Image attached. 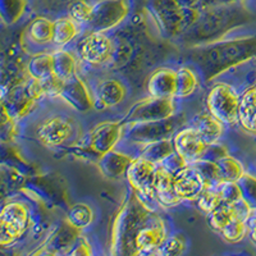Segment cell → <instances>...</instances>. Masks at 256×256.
I'll use <instances>...</instances> for the list:
<instances>
[{
    "mask_svg": "<svg viewBox=\"0 0 256 256\" xmlns=\"http://www.w3.org/2000/svg\"><path fill=\"white\" fill-rule=\"evenodd\" d=\"M206 184L198 169L194 166H187L174 176V188L180 200H198Z\"/></svg>",
    "mask_w": 256,
    "mask_h": 256,
    "instance_id": "cell-13",
    "label": "cell"
},
{
    "mask_svg": "<svg viewBox=\"0 0 256 256\" xmlns=\"http://www.w3.org/2000/svg\"><path fill=\"white\" fill-rule=\"evenodd\" d=\"M94 220V212L88 204H76L73 205L68 212L67 222L68 226L73 230H82L88 228Z\"/></svg>",
    "mask_w": 256,
    "mask_h": 256,
    "instance_id": "cell-29",
    "label": "cell"
},
{
    "mask_svg": "<svg viewBox=\"0 0 256 256\" xmlns=\"http://www.w3.org/2000/svg\"><path fill=\"white\" fill-rule=\"evenodd\" d=\"M27 35L34 44H50L54 38V22L45 17L36 18L27 28Z\"/></svg>",
    "mask_w": 256,
    "mask_h": 256,
    "instance_id": "cell-24",
    "label": "cell"
},
{
    "mask_svg": "<svg viewBox=\"0 0 256 256\" xmlns=\"http://www.w3.org/2000/svg\"><path fill=\"white\" fill-rule=\"evenodd\" d=\"M73 134L72 120L63 116H52L38 124L36 136L42 145L58 148L67 142Z\"/></svg>",
    "mask_w": 256,
    "mask_h": 256,
    "instance_id": "cell-8",
    "label": "cell"
},
{
    "mask_svg": "<svg viewBox=\"0 0 256 256\" xmlns=\"http://www.w3.org/2000/svg\"><path fill=\"white\" fill-rule=\"evenodd\" d=\"M238 184L241 186L242 192H244V198L252 206H256V177L246 173Z\"/></svg>",
    "mask_w": 256,
    "mask_h": 256,
    "instance_id": "cell-39",
    "label": "cell"
},
{
    "mask_svg": "<svg viewBox=\"0 0 256 256\" xmlns=\"http://www.w3.org/2000/svg\"><path fill=\"white\" fill-rule=\"evenodd\" d=\"M28 74L32 80H41L54 74L52 70V52H40L31 58L28 66Z\"/></svg>",
    "mask_w": 256,
    "mask_h": 256,
    "instance_id": "cell-27",
    "label": "cell"
},
{
    "mask_svg": "<svg viewBox=\"0 0 256 256\" xmlns=\"http://www.w3.org/2000/svg\"><path fill=\"white\" fill-rule=\"evenodd\" d=\"M174 152L176 150L173 142H170L169 140H160L144 145L142 152H141L140 156L145 158V159L150 160V162L155 163L156 166H159L160 163H163L164 160L169 155H172Z\"/></svg>",
    "mask_w": 256,
    "mask_h": 256,
    "instance_id": "cell-28",
    "label": "cell"
},
{
    "mask_svg": "<svg viewBox=\"0 0 256 256\" xmlns=\"http://www.w3.org/2000/svg\"><path fill=\"white\" fill-rule=\"evenodd\" d=\"M238 123L246 132L256 134V84L241 94Z\"/></svg>",
    "mask_w": 256,
    "mask_h": 256,
    "instance_id": "cell-18",
    "label": "cell"
},
{
    "mask_svg": "<svg viewBox=\"0 0 256 256\" xmlns=\"http://www.w3.org/2000/svg\"><path fill=\"white\" fill-rule=\"evenodd\" d=\"M59 98L78 112H86L94 106V98L77 74L73 78L66 81Z\"/></svg>",
    "mask_w": 256,
    "mask_h": 256,
    "instance_id": "cell-14",
    "label": "cell"
},
{
    "mask_svg": "<svg viewBox=\"0 0 256 256\" xmlns=\"http://www.w3.org/2000/svg\"><path fill=\"white\" fill-rule=\"evenodd\" d=\"M176 113V104L173 99H158V98H148L136 102L130 110L123 124H136V123L158 122L173 118Z\"/></svg>",
    "mask_w": 256,
    "mask_h": 256,
    "instance_id": "cell-4",
    "label": "cell"
},
{
    "mask_svg": "<svg viewBox=\"0 0 256 256\" xmlns=\"http://www.w3.org/2000/svg\"><path fill=\"white\" fill-rule=\"evenodd\" d=\"M92 6L84 0H76L73 2L68 9V14L70 18H72L76 24H88V20L91 18V13H92Z\"/></svg>",
    "mask_w": 256,
    "mask_h": 256,
    "instance_id": "cell-35",
    "label": "cell"
},
{
    "mask_svg": "<svg viewBox=\"0 0 256 256\" xmlns=\"http://www.w3.org/2000/svg\"><path fill=\"white\" fill-rule=\"evenodd\" d=\"M36 256H60L56 251H52V250H44L38 252Z\"/></svg>",
    "mask_w": 256,
    "mask_h": 256,
    "instance_id": "cell-44",
    "label": "cell"
},
{
    "mask_svg": "<svg viewBox=\"0 0 256 256\" xmlns=\"http://www.w3.org/2000/svg\"><path fill=\"white\" fill-rule=\"evenodd\" d=\"M146 8L166 38H177L186 34L201 14L200 9L180 8L176 0H148Z\"/></svg>",
    "mask_w": 256,
    "mask_h": 256,
    "instance_id": "cell-1",
    "label": "cell"
},
{
    "mask_svg": "<svg viewBox=\"0 0 256 256\" xmlns=\"http://www.w3.org/2000/svg\"><path fill=\"white\" fill-rule=\"evenodd\" d=\"M126 96V88L123 84L118 80H104L96 88L94 104L99 105L100 108H113L120 105Z\"/></svg>",
    "mask_w": 256,
    "mask_h": 256,
    "instance_id": "cell-17",
    "label": "cell"
},
{
    "mask_svg": "<svg viewBox=\"0 0 256 256\" xmlns=\"http://www.w3.org/2000/svg\"><path fill=\"white\" fill-rule=\"evenodd\" d=\"M27 0H0L2 18L6 24H13L24 16Z\"/></svg>",
    "mask_w": 256,
    "mask_h": 256,
    "instance_id": "cell-33",
    "label": "cell"
},
{
    "mask_svg": "<svg viewBox=\"0 0 256 256\" xmlns=\"http://www.w3.org/2000/svg\"><path fill=\"white\" fill-rule=\"evenodd\" d=\"M127 126L130 127V132H128L130 138L134 142L146 145L155 141L166 140V137L174 131L177 123L173 118H169V120H158V122L136 123V124Z\"/></svg>",
    "mask_w": 256,
    "mask_h": 256,
    "instance_id": "cell-12",
    "label": "cell"
},
{
    "mask_svg": "<svg viewBox=\"0 0 256 256\" xmlns=\"http://www.w3.org/2000/svg\"><path fill=\"white\" fill-rule=\"evenodd\" d=\"M220 234L230 244H238L248 234V220L237 216L227 227L222 230Z\"/></svg>",
    "mask_w": 256,
    "mask_h": 256,
    "instance_id": "cell-31",
    "label": "cell"
},
{
    "mask_svg": "<svg viewBox=\"0 0 256 256\" xmlns=\"http://www.w3.org/2000/svg\"><path fill=\"white\" fill-rule=\"evenodd\" d=\"M52 70L59 78L68 81L77 74L76 59L70 52H66V50H58L52 52Z\"/></svg>",
    "mask_w": 256,
    "mask_h": 256,
    "instance_id": "cell-23",
    "label": "cell"
},
{
    "mask_svg": "<svg viewBox=\"0 0 256 256\" xmlns=\"http://www.w3.org/2000/svg\"><path fill=\"white\" fill-rule=\"evenodd\" d=\"M219 177L223 182H240L241 178L246 174L244 166L236 158L226 155L216 162Z\"/></svg>",
    "mask_w": 256,
    "mask_h": 256,
    "instance_id": "cell-26",
    "label": "cell"
},
{
    "mask_svg": "<svg viewBox=\"0 0 256 256\" xmlns=\"http://www.w3.org/2000/svg\"><path fill=\"white\" fill-rule=\"evenodd\" d=\"M78 56L84 63L100 66L110 60L113 52V41L102 32H88L77 45Z\"/></svg>",
    "mask_w": 256,
    "mask_h": 256,
    "instance_id": "cell-7",
    "label": "cell"
},
{
    "mask_svg": "<svg viewBox=\"0 0 256 256\" xmlns=\"http://www.w3.org/2000/svg\"><path fill=\"white\" fill-rule=\"evenodd\" d=\"M134 156H130L127 154H122L120 152H109L108 154L102 155L100 158L99 166L102 174L108 178H120L126 176L130 164L132 163Z\"/></svg>",
    "mask_w": 256,
    "mask_h": 256,
    "instance_id": "cell-19",
    "label": "cell"
},
{
    "mask_svg": "<svg viewBox=\"0 0 256 256\" xmlns=\"http://www.w3.org/2000/svg\"><path fill=\"white\" fill-rule=\"evenodd\" d=\"M198 88V78L194 70L182 67L177 70V91L176 98H188Z\"/></svg>",
    "mask_w": 256,
    "mask_h": 256,
    "instance_id": "cell-30",
    "label": "cell"
},
{
    "mask_svg": "<svg viewBox=\"0 0 256 256\" xmlns=\"http://www.w3.org/2000/svg\"><path fill=\"white\" fill-rule=\"evenodd\" d=\"M176 3L184 9H198V4L201 0H176Z\"/></svg>",
    "mask_w": 256,
    "mask_h": 256,
    "instance_id": "cell-42",
    "label": "cell"
},
{
    "mask_svg": "<svg viewBox=\"0 0 256 256\" xmlns=\"http://www.w3.org/2000/svg\"><path fill=\"white\" fill-rule=\"evenodd\" d=\"M166 240V233L162 223L138 230L134 237V246L138 252L159 248Z\"/></svg>",
    "mask_w": 256,
    "mask_h": 256,
    "instance_id": "cell-21",
    "label": "cell"
},
{
    "mask_svg": "<svg viewBox=\"0 0 256 256\" xmlns=\"http://www.w3.org/2000/svg\"><path fill=\"white\" fill-rule=\"evenodd\" d=\"M150 96L158 99H174L177 91V70L159 68L150 76L148 82Z\"/></svg>",
    "mask_w": 256,
    "mask_h": 256,
    "instance_id": "cell-15",
    "label": "cell"
},
{
    "mask_svg": "<svg viewBox=\"0 0 256 256\" xmlns=\"http://www.w3.org/2000/svg\"><path fill=\"white\" fill-rule=\"evenodd\" d=\"M154 195L160 206L164 208H174L182 201L174 188V174L160 166H158L155 176Z\"/></svg>",
    "mask_w": 256,
    "mask_h": 256,
    "instance_id": "cell-16",
    "label": "cell"
},
{
    "mask_svg": "<svg viewBox=\"0 0 256 256\" xmlns=\"http://www.w3.org/2000/svg\"><path fill=\"white\" fill-rule=\"evenodd\" d=\"M240 98L241 95L232 84H216L206 98L208 113L223 126H234L238 123Z\"/></svg>",
    "mask_w": 256,
    "mask_h": 256,
    "instance_id": "cell-3",
    "label": "cell"
},
{
    "mask_svg": "<svg viewBox=\"0 0 256 256\" xmlns=\"http://www.w3.org/2000/svg\"><path fill=\"white\" fill-rule=\"evenodd\" d=\"M173 145L176 152L184 160L187 166H192L202 159L208 148L206 144L192 127L184 128L182 131L177 132L173 138Z\"/></svg>",
    "mask_w": 256,
    "mask_h": 256,
    "instance_id": "cell-11",
    "label": "cell"
},
{
    "mask_svg": "<svg viewBox=\"0 0 256 256\" xmlns=\"http://www.w3.org/2000/svg\"><path fill=\"white\" fill-rule=\"evenodd\" d=\"M198 136L202 138L208 146L214 145L218 142L222 134H223V124L210 116L209 113H202L194 120V126H191Z\"/></svg>",
    "mask_w": 256,
    "mask_h": 256,
    "instance_id": "cell-20",
    "label": "cell"
},
{
    "mask_svg": "<svg viewBox=\"0 0 256 256\" xmlns=\"http://www.w3.org/2000/svg\"><path fill=\"white\" fill-rule=\"evenodd\" d=\"M130 6L126 0H100L92 6V13L86 24L90 32H102L114 28L127 17Z\"/></svg>",
    "mask_w": 256,
    "mask_h": 256,
    "instance_id": "cell-5",
    "label": "cell"
},
{
    "mask_svg": "<svg viewBox=\"0 0 256 256\" xmlns=\"http://www.w3.org/2000/svg\"><path fill=\"white\" fill-rule=\"evenodd\" d=\"M159 250L163 256H182L186 250V242L178 236L166 237Z\"/></svg>",
    "mask_w": 256,
    "mask_h": 256,
    "instance_id": "cell-37",
    "label": "cell"
},
{
    "mask_svg": "<svg viewBox=\"0 0 256 256\" xmlns=\"http://www.w3.org/2000/svg\"><path fill=\"white\" fill-rule=\"evenodd\" d=\"M126 126L123 122H104L96 126L88 136V146L95 154L102 155L113 152L120 142Z\"/></svg>",
    "mask_w": 256,
    "mask_h": 256,
    "instance_id": "cell-10",
    "label": "cell"
},
{
    "mask_svg": "<svg viewBox=\"0 0 256 256\" xmlns=\"http://www.w3.org/2000/svg\"><path fill=\"white\" fill-rule=\"evenodd\" d=\"M40 84L42 86V90H44L45 98L46 96H49V98H59L64 88L66 81L60 80L56 74H52V76L46 77V78L41 80Z\"/></svg>",
    "mask_w": 256,
    "mask_h": 256,
    "instance_id": "cell-38",
    "label": "cell"
},
{
    "mask_svg": "<svg viewBox=\"0 0 256 256\" xmlns=\"http://www.w3.org/2000/svg\"><path fill=\"white\" fill-rule=\"evenodd\" d=\"M138 256H163V255H162L159 248H154V250H148V251H142V252H138Z\"/></svg>",
    "mask_w": 256,
    "mask_h": 256,
    "instance_id": "cell-43",
    "label": "cell"
},
{
    "mask_svg": "<svg viewBox=\"0 0 256 256\" xmlns=\"http://www.w3.org/2000/svg\"><path fill=\"white\" fill-rule=\"evenodd\" d=\"M91 256H92V255H91Z\"/></svg>",
    "mask_w": 256,
    "mask_h": 256,
    "instance_id": "cell-45",
    "label": "cell"
},
{
    "mask_svg": "<svg viewBox=\"0 0 256 256\" xmlns=\"http://www.w3.org/2000/svg\"><path fill=\"white\" fill-rule=\"evenodd\" d=\"M80 28L78 24H76L72 18L63 17L54 20V38H52V44L64 46L70 44L73 38L78 35Z\"/></svg>",
    "mask_w": 256,
    "mask_h": 256,
    "instance_id": "cell-25",
    "label": "cell"
},
{
    "mask_svg": "<svg viewBox=\"0 0 256 256\" xmlns=\"http://www.w3.org/2000/svg\"><path fill=\"white\" fill-rule=\"evenodd\" d=\"M30 223L28 209L20 202H9L0 212V244L9 246L24 236Z\"/></svg>",
    "mask_w": 256,
    "mask_h": 256,
    "instance_id": "cell-6",
    "label": "cell"
},
{
    "mask_svg": "<svg viewBox=\"0 0 256 256\" xmlns=\"http://www.w3.org/2000/svg\"><path fill=\"white\" fill-rule=\"evenodd\" d=\"M248 236L254 244H256V206H252V210L250 212V216L248 219Z\"/></svg>",
    "mask_w": 256,
    "mask_h": 256,
    "instance_id": "cell-41",
    "label": "cell"
},
{
    "mask_svg": "<svg viewBox=\"0 0 256 256\" xmlns=\"http://www.w3.org/2000/svg\"><path fill=\"white\" fill-rule=\"evenodd\" d=\"M9 105H3L6 108V113L9 114V118H24L28 116L34 108L36 106V102L32 99L28 92L26 91V88L24 90H18L9 96Z\"/></svg>",
    "mask_w": 256,
    "mask_h": 256,
    "instance_id": "cell-22",
    "label": "cell"
},
{
    "mask_svg": "<svg viewBox=\"0 0 256 256\" xmlns=\"http://www.w3.org/2000/svg\"><path fill=\"white\" fill-rule=\"evenodd\" d=\"M240 8L234 4L220 6L201 12L200 18L194 26L186 32L187 35L196 38H214L222 35V32H228L240 22Z\"/></svg>",
    "mask_w": 256,
    "mask_h": 256,
    "instance_id": "cell-2",
    "label": "cell"
},
{
    "mask_svg": "<svg viewBox=\"0 0 256 256\" xmlns=\"http://www.w3.org/2000/svg\"><path fill=\"white\" fill-rule=\"evenodd\" d=\"M237 214L233 209L232 205L228 204H222L220 206L216 208L214 212H212L209 214V223L212 226V230H218L219 233L227 227L228 224L236 218Z\"/></svg>",
    "mask_w": 256,
    "mask_h": 256,
    "instance_id": "cell-32",
    "label": "cell"
},
{
    "mask_svg": "<svg viewBox=\"0 0 256 256\" xmlns=\"http://www.w3.org/2000/svg\"><path fill=\"white\" fill-rule=\"evenodd\" d=\"M158 166L142 156H137L132 160L126 173L127 180L134 191L141 195H154L155 176Z\"/></svg>",
    "mask_w": 256,
    "mask_h": 256,
    "instance_id": "cell-9",
    "label": "cell"
},
{
    "mask_svg": "<svg viewBox=\"0 0 256 256\" xmlns=\"http://www.w3.org/2000/svg\"><path fill=\"white\" fill-rule=\"evenodd\" d=\"M219 191H220L222 200H223L224 204L233 205L244 198V192H242L238 182H222L219 184Z\"/></svg>",
    "mask_w": 256,
    "mask_h": 256,
    "instance_id": "cell-36",
    "label": "cell"
},
{
    "mask_svg": "<svg viewBox=\"0 0 256 256\" xmlns=\"http://www.w3.org/2000/svg\"><path fill=\"white\" fill-rule=\"evenodd\" d=\"M159 166H163V168L166 169L168 172H170L172 174L176 176L178 172H180L182 169L186 168L187 164L184 163V160L174 152L172 155H169V156L164 160L163 163H160Z\"/></svg>",
    "mask_w": 256,
    "mask_h": 256,
    "instance_id": "cell-40",
    "label": "cell"
},
{
    "mask_svg": "<svg viewBox=\"0 0 256 256\" xmlns=\"http://www.w3.org/2000/svg\"><path fill=\"white\" fill-rule=\"evenodd\" d=\"M219 184L218 186H206L198 198V208L208 214L214 212L216 208L223 204L220 191H219Z\"/></svg>",
    "mask_w": 256,
    "mask_h": 256,
    "instance_id": "cell-34",
    "label": "cell"
}]
</instances>
